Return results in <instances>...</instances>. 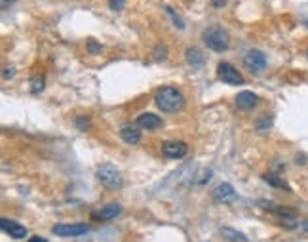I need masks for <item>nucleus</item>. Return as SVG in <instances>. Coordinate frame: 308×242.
Masks as SVG:
<instances>
[{
  "instance_id": "obj_1",
  "label": "nucleus",
  "mask_w": 308,
  "mask_h": 242,
  "mask_svg": "<svg viewBox=\"0 0 308 242\" xmlns=\"http://www.w3.org/2000/svg\"><path fill=\"white\" fill-rule=\"evenodd\" d=\"M154 103L160 111L173 115V113L185 109V96L181 90L173 88V86H162L154 94Z\"/></svg>"
},
{
  "instance_id": "obj_2",
  "label": "nucleus",
  "mask_w": 308,
  "mask_h": 242,
  "mask_svg": "<svg viewBox=\"0 0 308 242\" xmlns=\"http://www.w3.org/2000/svg\"><path fill=\"white\" fill-rule=\"evenodd\" d=\"M202 38H204V44L213 51H225V50H229V46H230L229 33L222 29V27H219V25L209 27V29L202 35Z\"/></svg>"
},
{
  "instance_id": "obj_3",
  "label": "nucleus",
  "mask_w": 308,
  "mask_h": 242,
  "mask_svg": "<svg viewBox=\"0 0 308 242\" xmlns=\"http://www.w3.org/2000/svg\"><path fill=\"white\" fill-rule=\"evenodd\" d=\"M97 179H99L107 189H113V191H115V189H120L124 185L122 174H120L115 166H110V164H103V166L97 168Z\"/></svg>"
},
{
  "instance_id": "obj_4",
  "label": "nucleus",
  "mask_w": 308,
  "mask_h": 242,
  "mask_svg": "<svg viewBox=\"0 0 308 242\" xmlns=\"http://www.w3.org/2000/svg\"><path fill=\"white\" fill-rule=\"evenodd\" d=\"M217 74H219V78H221L225 84H230V86H242L244 84V76L240 74L234 65H230L227 61H222L217 65Z\"/></svg>"
},
{
  "instance_id": "obj_5",
  "label": "nucleus",
  "mask_w": 308,
  "mask_h": 242,
  "mask_svg": "<svg viewBox=\"0 0 308 242\" xmlns=\"http://www.w3.org/2000/svg\"><path fill=\"white\" fill-rule=\"evenodd\" d=\"M51 233L55 236H82L90 233V225L86 223H55Z\"/></svg>"
},
{
  "instance_id": "obj_6",
  "label": "nucleus",
  "mask_w": 308,
  "mask_h": 242,
  "mask_svg": "<svg viewBox=\"0 0 308 242\" xmlns=\"http://www.w3.org/2000/svg\"><path fill=\"white\" fill-rule=\"evenodd\" d=\"M244 65L247 67V71L253 74L261 73V71H265L266 67V56L263 53L261 50H247L244 56Z\"/></svg>"
},
{
  "instance_id": "obj_7",
  "label": "nucleus",
  "mask_w": 308,
  "mask_h": 242,
  "mask_svg": "<svg viewBox=\"0 0 308 242\" xmlns=\"http://www.w3.org/2000/svg\"><path fill=\"white\" fill-rule=\"evenodd\" d=\"M162 153H164V156L172 158V160H181V158H185L186 154H188V145H186L185 141L177 140L165 141L164 145H162Z\"/></svg>"
},
{
  "instance_id": "obj_8",
  "label": "nucleus",
  "mask_w": 308,
  "mask_h": 242,
  "mask_svg": "<svg viewBox=\"0 0 308 242\" xmlns=\"http://www.w3.org/2000/svg\"><path fill=\"white\" fill-rule=\"evenodd\" d=\"M211 197L215 202H222V204H230V202H234L238 198V193L234 191V187L230 183H219L211 191Z\"/></svg>"
},
{
  "instance_id": "obj_9",
  "label": "nucleus",
  "mask_w": 308,
  "mask_h": 242,
  "mask_svg": "<svg viewBox=\"0 0 308 242\" xmlns=\"http://www.w3.org/2000/svg\"><path fill=\"white\" fill-rule=\"evenodd\" d=\"M120 213H122V206L118 204V202H110V204L103 206L97 212H93L92 218L101 221H110V220H115V218H118Z\"/></svg>"
},
{
  "instance_id": "obj_10",
  "label": "nucleus",
  "mask_w": 308,
  "mask_h": 242,
  "mask_svg": "<svg viewBox=\"0 0 308 242\" xmlns=\"http://www.w3.org/2000/svg\"><path fill=\"white\" fill-rule=\"evenodd\" d=\"M0 227H2L4 233H8L12 238H17V240L27 236V229L23 227L21 223H17V221H14V220H6V218H2V220H0Z\"/></svg>"
},
{
  "instance_id": "obj_11",
  "label": "nucleus",
  "mask_w": 308,
  "mask_h": 242,
  "mask_svg": "<svg viewBox=\"0 0 308 242\" xmlns=\"http://www.w3.org/2000/svg\"><path fill=\"white\" fill-rule=\"evenodd\" d=\"M137 126H141L147 132H152V130H158L162 126V118L154 115V113H143L141 117L137 118Z\"/></svg>"
},
{
  "instance_id": "obj_12",
  "label": "nucleus",
  "mask_w": 308,
  "mask_h": 242,
  "mask_svg": "<svg viewBox=\"0 0 308 242\" xmlns=\"http://www.w3.org/2000/svg\"><path fill=\"white\" fill-rule=\"evenodd\" d=\"M257 103H259V97L255 96L253 92H240V94L236 96L238 109H242V111L255 109V107H257Z\"/></svg>"
},
{
  "instance_id": "obj_13",
  "label": "nucleus",
  "mask_w": 308,
  "mask_h": 242,
  "mask_svg": "<svg viewBox=\"0 0 308 242\" xmlns=\"http://www.w3.org/2000/svg\"><path fill=\"white\" fill-rule=\"evenodd\" d=\"M120 138H122L128 145H137V143L141 141V132L137 130L135 126L126 124V126H122V130H120Z\"/></svg>"
},
{
  "instance_id": "obj_14",
  "label": "nucleus",
  "mask_w": 308,
  "mask_h": 242,
  "mask_svg": "<svg viewBox=\"0 0 308 242\" xmlns=\"http://www.w3.org/2000/svg\"><path fill=\"white\" fill-rule=\"evenodd\" d=\"M221 236L227 242H247L245 235H242V233L236 231L234 227H221Z\"/></svg>"
},
{
  "instance_id": "obj_15",
  "label": "nucleus",
  "mask_w": 308,
  "mask_h": 242,
  "mask_svg": "<svg viewBox=\"0 0 308 242\" xmlns=\"http://www.w3.org/2000/svg\"><path fill=\"white\" fill-rule=\"evenodd\" d=\"M185 58L188 61V65L192 67H202L204 65V53H202L198 48H188L185 51Z\"/></svg>"
},
{
  "instance_id": "obj_16",
  "label": "nucleus",
  "mask_w": 308,
  "mask_h": 242,
  "mask_svg": "<svg viewBox=\"0 0 308 242\" xmlns=\"http://www.w3.org/2000/svg\"><path fill=\"white\" fill-rule=\"evenodd\" d=\"M263 179H265L268 185H272V187H276V189H284V191H289V185L286 183V181H282L278 176H263Z\"/></svg>"
},
{
  "instance_id": "obj_17",
  "label": "nucleus",
  "mask_w": 308,
  "mask_h": 242,
  "mask_svg": "<svg viewBox=\"0 0 308 242\" xmlns=\"http://www.w3.org/2000/svg\"><path fill=\"white\" fill-rule=\"evenodd\" d=\"M165 12L170 14V17H172V21L175 23V25H177L179 29H185V23H183V19H181L179 15H177V14H175V12H173L172 8H170V6H165Z\"/></svg>"
},
{
  "instance_id": "obj_18",
  "label": "nucleus",
  "mask_w": 308,
  "mask_h": 242,
  "mask_svg": "<svg viewBox=\"0 0 308 242\" xmlns=\"http://www.w3.org/2000/svg\"><path fill=\"white\" fill-rule=\"evenodd\" d=\"M74 126H76L78 130H88V128L92 126V122H90V117H78L76 120H74Z\"/></svg>"
},
{
  "instance_id": "obj_19",
  "label": "nucleus",
  "mask_w": 308,
  "mask_h": 242,
  "mask_svg": "<svg viewBox=\"0 0 308 242\" xmlns=\"http://www.w3.org/2000/svg\"><path fill=\"white\" fill-rule=\"evenodd\" d=\"M42 88H44V78L42 76H35L33 78V92L38 94V92H42Z\"/></svg>"
},
{
  "instance_id": "obj_20",
  "label": "nucleus",
  "mask_w": 308,
  "mask_h": 242,
  "mask_svg": "<svg viewBox=\"0 0 308 242\" xmlns=\"http://www.w3.org/2000/svg\"><path fill=\"white\" fill-rule=\"evenodd\" d=\"M272 126V118H261V122H257V130L259 132H265Z\"/></svg>"
},
{
  "instance_id": "obj_21",
  "label": "nucleus",
  "mask_w": 308,
  "mask_h": 242,
  "mask_svg": "<svg viewBox=\"0 0 308 242\" xmlns=\"http://www.w3.org/2000/svg\"><path fill=\"white\" fill-rule=\"evenodd\" d=\"M124 4H126V0H108V6H110V10H122Z\"/></svg>"
},
{
  "instance_id": "obj_22",
  "label": "nucleus",
  "mask_w": 308,
  "mask_h": 242,
  "mask_svg": "<svg viewBox=\"0 0 308 242\" xmlns=\"http://www.w3.org/2000/svg\"><path fill=\"white\" fill-rule=\"evenodd\" d=\"M88 51H90V53H99L101 51V44H97V42H88Z\"/></svg>"
},
{
  "instance_id": "obj_23",
  "label": "nucleus",
  "mask_w": 308,
  "mask_h": 242,
  "mask_svg": "<svg viewBox=\"0 0 308 242\" xmlns=\"http://www.w3.org/2000/svg\"><path fill=\"white\" fill-rule=\"evenodd\" d=\"M15 73V69L14 67H10V69H4V78H12Z\"/></svg>"
},
{
  "instance_id": "obj_24",
  "label": "nucleus",
  "mask_w": 308,
  "mask_h": 242,
  "mask_svg": "<svg viewBox=\"0 0 308 242\" xmlns=\"http://www.w3.org/2000/svg\"><path fill=\"white\" fill-rule=\"evenodd\" d=\"M160 53H162V56H164V58H165V50H164V46H158V48H156V59H158V61H160Z\"/></svg>"
},
{
  "instance_id": "obj_25",
  "label": "nucleus",
  "mask_w": 308,
  "mask_h": 242,
  "mask_svg": "<svg viewBox=\"0 0 308 242\" xmlns=\"http://www.w3.org/2000/svg\"><path fill=\"white\" fill-rule=\"evenodd\" d=\"M29 242H46V238H40V236H31Z\"/></svg>"
},
{
  "instance_id": "obj_26",
  "label": "nucleus",
  "mask_w": 308,
  "mask_h": 242,
  "mask_svg": "<svg viewBox=\"0 0 308 242\" xmlns=\"http://www.w3.org/2000/svg\"><path fill=\"white\" fill-rule=\"evenodd\" d=\"M302 23L308 27V12H302Z\"/></svg>"
},
{
  "instance_id": "obj_27",
  "label": "nucleus",
  "mask_w": 308,
  "mask_h": 242,
  "mask_svg": "<svg viewBox=\"0 0 308 242\" xmlns=\"http://www.w3.org/2000/svg\"><path fill=\"white\" fill-rule=\"evenodd\" d=\"M302 229H304V231H308V221H306V223H302Z\"/></svg>"
}]
</instances>
